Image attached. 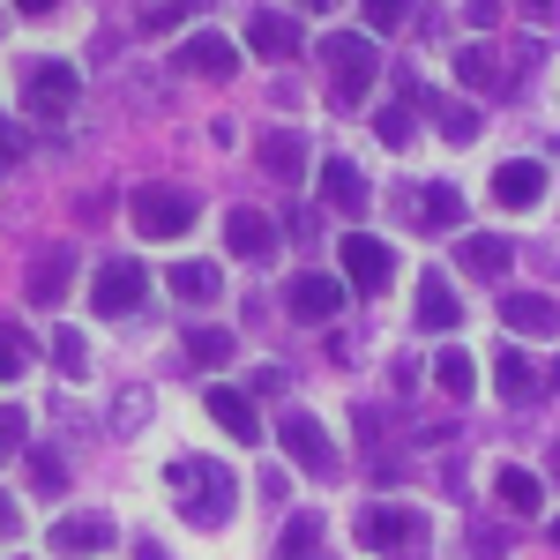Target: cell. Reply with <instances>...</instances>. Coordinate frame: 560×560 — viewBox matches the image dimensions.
Here are the masks:
<instances>
[{"label":"cell","mask_w":560,"mask_h":560,"mask_svg":"<svg viewBox=\"0 0 560 560\" xmlns=\"http://www.w3.org/2000/svg\"><path fill=\"white\" fill-rule=\"evenodd\" d=\"M284 448H292V464H306L314 478H329V471H337V456H329V433L314 427L306 411H292V419H284Z\"/></svg>","instance_id":"cell-12"},{"label":"cell","mask_w":560,"mask_h":560,"mask_svg":"<svg viewBox=\"0 0 560 560\" xmlns=\"http://www.w3.org/2000/svg\"><path fill=\"white\" fill-rule=\"evenodd\" d=\"M411 97H419L433 120H441V135H456V142H478V113L464 105V97H441L433 83H411Z\"/></svg>","instance_id":"cell-18"},{"label":"cell","mask_w":560,"mask_h":560,"mask_svg":"<svg viewBox=\"0 0 560 560\" xmlns=\"http://www.w3.org/2000/svg\"><path fill=\"white\" fill-rule=\"evenodd\" d=\"M546 382H553V388H560V366H553V374H546Z\"/></svg>","instance_id":"cell-39"},{"label":"cell","mask_w":560,"mask_h":560,"mask_svg":"<svg viewBox=\"0 0 560 560\" xmlns=\"http://www.w3.org/2000/svg\"><path fill=\"white\" fill-rule=\"evenodd\" d=\"M538 388H546V374H538L523 351H501V396H509V404H530Z\"/></svg>","instance_id":"cell-24"},{"label":"cell","mask_w":560,"mask_h":560,"mask_svg":"<svg viewBox=\"0 0 560 560\" xmlns=\"http://www.w3.org/2000/svg\"><path fill=\"white\" fill-rule=\"evenodd\" d=\"M23 366H31V337H23V329H8V382H15Z\"/></svg>","instance_id":"cell-34"},{"label":"cell","mask_w":560,"mask_h":560,"mask_svg":"<svg viewBox=\"0 0 560 560\" xmlns=\"http://www.w3.org/2000/svg\"><path fill=\"white\" fill-rule=\"evenodd\" d=\"M553 471H560V441H553Z\"/></svg>","instance_id":"cell-40"},{"label":"cell","mask_w":560,"mask_h":560,"mask_svg":"<svg viewBox=\"0 0 560 560\" xmlns=\"http://www.w3.org/2000/svg\"><path fill=\"white\" fill-rule=\"evenodd\" d=\"M553 546H560V523H553Z\"/></svg>","instance_id":"cell-41"},{"label":"cell","mask_w":560,"mask_h":560,"mask_svg":"<svg viewBox=\"0 0 560 560\" xmlns=\"http://www.w3.org/2000/svg\"><path fill=\"white\" fill-rule=\"evenodd\" d=\"M366 23L374 31H404V0H366Z\"/></svg>","instance_id":"cell-33"},{"label":"cell","mask_w":560,"mask_h":560,"mask_svg":"<svg viewBox=\"0 0 560 560\" xmlns=\"http://www.w3.org/2000/svg\"><path fill=\"white\" fill-rule=\"evenodd\" d=\"M187 351H195L202 366H224V359H232V337H224V329H195V337H187Z\"/></svg>","instance_id":"cell-32"},{"label":"cell","mask_w":560,"mask_h":560,"mask_svg":"<svg viewBox=\"0 0 560 560\" xmlns=\"http://www.w3.org/2000/svg\"><path fill=\"white\" fill-rule=\"evenodd\" d=\"M493 202H501V210H538V202H546V165H538V158L493 165Z\"/></svg>","instance_id":"cell-7"},{"label":"cell","mask_w":560,"mask_h":560,"mask_svg":"<svg viewBox=\"0 0 560 560\" xmlns=\"http://www.w3.org/2000/svg\"><path fill=\"white\" fill-rule=\"evenodd\" d=\"M433 382L448 388V396H471V388H478V366H471V351H456V345H448L441 359H433Z\"/></svg>","instance_id":"cell-26"},{"label":"cell","mask_w":560,"mask_h":560,"mask_svg":"<svg viewBox=\"0 0 560 560\" xmlns=\"http://www.w3.org/2000/svg\"><path fill=\"white\" fill-rule=\"evenodd\" d=\"M284 300H292L300 322H329V314H345V277H329V269H300Z\"/></svg>","instance_id":"cell-8"},{"label":"cell","mask_w":560,"mask_h":560,"mask_svg":"<svg viewBox=\"0 0 560 560\" xmlns=\"http://www.w3.org/2000/svg\"><path fill=\"white\" fill-rule=\"evenodd\" d=\"M456 83L501 90V52H493V45H464V52H456Z\"/></svg>","instance_id":"cell-25"},{"label":"cell","mask_w":560,"mask_h":560,"mask_svg":"<svg viewBox=\"0 0 560 560\" xmlns=\"http://www.w3.org/2000/svg\"><path fill=\"white\" fill-rule=\"evenodd\" d=\"M374 135H382L388 150H411V142H419V113H411V105H382V113H374Z\"/></svg>","instance_id":"cell-27"},{"label":"cell","mask_w":560,"mask_h":560,"mask_svg":"<svg viewBox=\"0 0 560 560\" xmlns=\"http://www.w3.org/2000/svg\"><path fill=\"white\" fill-rule=\"evenodd\" d=\"M210 419L224 433H232V441H255V404H247V396H240V388H210Z\"/></svg>","instance_id":"cell-21"},{"label":"cell","mask_w":560,"mask_h":560,"mask_svg":"<svg viewBox=\"0 0 560 560\" xmlns=\"http://www.w3.org/2000/svg\"><path fill=\"white\" fill-rule=\"evenodd\" d=\"M15 15H60V0H8Z\"/></svg>","instance_id":"cell-36"},{"label":"cell","mask_w":560,"mask_h":560,"mask_svg":"<svg viewBox=\"0 0 560 560\" xmlns=\"http://www.w3.org/2000/svg\"><path fill=\"white\" fill-rule=\"evenodd\" d=\"M247 52H261V60H292L300 52V23H284V15H247Z\"/></svg>","instance_id":"cell-15"},{"label":"cell","mask_w":560,"mask_h":560,"mask_svg":"<svg viewBox=\"0 0 560 560\" xmlns=\"http://www.w3.org/2000/svg\"><path fill=\"white\" fill-rule=\"evenodd\" d=\"M60 292H68V247H52V255L31 269V300H38V306H52Z\"/></svg>","instance_id":"cell-28"},{"label":"cell","mask_w":560,"mask_h":560,"mask_svg":"<svg viewBox=\"0 0 560 560\" xmlns=\"http://www.w3.org/2000/svg\"><path fill=\"white\" fill-rule=\"evenodd\" d=\"M456 322H464V306H456V292H448V277L427 269V277H419V329L441 337V329H456Z\"/></svg>","instance_id":"cell-17"},{"label":"cell","mask_w":560,"mask_h":560,"mask_svg":"<svg viewBox=\"0 0 560 560\" xmlns=\"http://www.w3.org/2000/svg\"><path fill=\"white\" fill-rule=\"evenodd\" d=\"M345 277L359 292H388V277H396V255H388L382 240H366V232H345Z\"/></svg>","instance_id":"cell-6"},{"label":"cell","mask_w":560,"mask_h":560,"mask_svg":"<svg viewBox=\"0 0 560 560\" xmlns=\"http://www.w3.org/2000/svg\"><path fill=\"white\" fill-rule=\"evenodd\" d=\"M224 247L247 255V261H261L269 247H277V224H269L261 210H232V217H224Z\"/></svg>","instance_id":"cell-16"},{"label":"cell","mask_w":560,"mask_h":560,"mask_svg":"<svg viewBox=\"0 0 560 560\" xmlns=\"http://www.w3.org/2000/svg\"><path fill=\"white\" fill-rule=\"evenodd\" d=\"M493 493H501V509H509V516H538V509H546V486L523 471V464H501Z\"/></svg>","instance_id":"cell-19"},{"label":"cell","mask_w":560,"mask_h":560,"mask_svg":"<svg viewBox=\"0 0 560 560\" xmlns=\"http://www.w3.org/2000/svg\"><path fill=\"white\" fill-rule=\"evenodd\" d=\"M165 493H173V509L195 530H224L232 509H240V478L224 471V464H210V456H173L165 464Z\"/></svg>","instance_id":"cell-1"},{"label":"cell","mask_w":560,"mask_h":560,"mask_svg":"<svg viewBox=\"0 0 560 560\" xmlns=\"http://www.w3.org/2000/svg\"><path fill=\"white\" fill-rule=\"evenodd\" d=\"M314 538H322V516H292V523H284V546H277V553H284V560H306V553H314Z\"/></svg>","instance_id":"cell-30"},{"label":"cell","mask_w":560,"mask_h":560,"mask_svg":"<svg viewBox=\"0 0 560 560\" xmlns=\"http://www.w3.org/2000/svg\"><path fill=\"white\" fill-rule=\"evenodd\" d=\"M113 538H120L113 516H90V509H83V516H60L52 530H45V546H52V553H105Z\"/></svg>","instance_id":"cell-10"},{"label":"cell","mask_w":560,"mask_h":560,"mask_svg":"<svg viewBox=\"0 0 560 560\" xmlns=\"http://www.w3.org/2000/svg\"><path fill=\"white\" fill-rule=\"evenodd\" d=\"M501 322H509L516 337H553V329H560V306L546 300V292H509V300H501Z\"/></svg>","instance_id":"cell-13"},{"label":"cell","mask_w":560,"mask_h":560,"mask_svg":"<svg viewBox=\"0 0 560 560\" xmlns=\"http://www.w3.org/2000/svg\"><path fill=\"white\" fill-rule=\"evenodd\" d=\"M300 8H329V0H300Z\"/></svg>","instance_id":"cell-38"},{"label":"cell","mask_w":560,"mask_h":560,"mask_svg":"<svg viewBox=\"0 0 560 560\" xmlns=\"http://www.w3.org/2000/svg\"><path fill=\"white\" fill-rule=\"evenodd\" d=\"M128 217H135L142 240H179V232L195 224V195H179V187H142Z\"/></svg>","instance_id":"cell-4"},{"label":"cell","mask_w":560,"mask_h":560,"mask_svg":"<svg viewBox=\"0 0 560 560\" xmlns=\"http://www.w3.org/2000/svg\"><path fill=\"white\" fill-rule=\"evenodd\" d=\"M509 240H493V232H471V240H464V269H471V277H501V269H509Z\"/></svg>","instance_id":"cell-23"},{"label":"cell","mask_w":560,"mask_h":560,"mask_svg":"<svg viewBox=\"0 0 560 560\" xmlns=\"http://www.w3.org/2000/svg\"><path fill=\"white\" fill-rule=\"evenodd\" d=\"M142 300H150L142 261H105V269H97V284H90V306H97V314H135Z\"/></svg>","instance_id":"cell-5"},{"label":"cell","mask_w":560,"mask_h":560,"mask_svg":"<svg viewBox=\"0 0 560 560\" xmlns=\"http://www.w3.org/2000/svg\"><path fill=\"white\" fill-rule=\"evenodd\" d=\"M179 68H187V75H217V83H232V75H240V45L232 38H217V31H202V38H187L173 52Z\"/></svg>","instance_id":"cell-9"},{"label":"cell","mask_w":560,"mask_h":560,"mask_svg":"<svg viewBox=\"0 0 560 560\" xmlns=\"http://www.w3.org/2000/svg\"><path fill=\"white\" fill-rule=\"evenodd\" d=\"M523 23H538V31H553V23H560V0H523Z\"/></svg>","instance_id":"cell-35"},{"label":"cell","mask_w":560,"mask_h":560,"mask_svg":"<svg viewBox=\"0 0 560 560\" xmlns=\"http://www.w3.org/2000/svg\"><path fill=\"white\" fill-rule=\"evenodd\" d=\"M314 179H322V202H329V210H345V217L366 210V173H359L351 158H329Z\"/></svg>","instance_id":"cell-14"},{"label":"cell","mask_w":560,"mask_h":560,"mask_svg":"<svg viewBox=\"0 0 560 560\" xmlns=\"http://www.w3.org/2000/svg\"><path fill=\"white\" fill-rule=\"evenodd\" d=\"M261 165H269L277 179H300V173H306V150H300V135H269V142H261Z\"/></svg>","instance_id":"cell-29"},{"label":"cell","mask_w":560,"mask_h":560,"mask_svg":"<svg viewBox=\"0 0 560 560\" xmlns=\"http://www.w3.org/2000/svg\"><path fill=\"white\" fill-rule=\"evenodd\" d=\"M322 68H329V97L337 105H359L366 90H374V38H359V31H337V38H322Z\"/></svg>","instance_id":"cell-2"},{"label":"cell","mask_w":560,"mask_h":560,"mask_svg":"<svg viewBox=\"0 0 560 560\" xmlns=\"http://www.w3.org/2000/svg\"><path fill=\"white\" fill-rule=\"evenodd\" d=\"M419 224H427V232H456V224H464V195H456V187H427V195H419Z\"/></svg>","instance_id":"cell-22"},{"label":"cell","mask_w":560,"mask_h":560,"mask_svg":"<svg viewBox=\"0 0 560 560\" xmlns=\"http://www.w3.org/2000/svg\"><path fill=\"white\" fill-rule=\"evenodd\" d=\"M23 83H31V105H38L45 120H60V113L75 105V68H68V60H38Z\"/></svg>","instance_id":"cell-11"},{"label":"cell","mask_w":560,"mask_h":560,"mask_svg":"<svg viewBox=\"0 0 560 560\" xmlns=\"http://www.w3.org/2000/svg\"><path fill=\"white\" fill-rule=\"evenodd\" d=\"M464 15H471V23H493V15H501V0H464Z\"/></svg>","instance_id":"cell-37"},{"label":"cell","mask_w":560,"mask_h":560,"mask_svg":"<svg viewBox=\"0 0 560 560\" xmlns=\"http://www.w3.org/2000/svg\"><path fill=\"white\" fill-rule=\"evenodd\" d=\"M165 284H173L187 306H202V300L224 292V269H217V261H173V269H165Z\"/></svg>","instance_id":"cell-20"},{"label":"cell","mask_w":560,"mask_h":560,"mask_svg":"<svg viewBox=\"0 0 560 560\" xmlns=\"http://www.w3.org/2000/svg\"><path fill=\"white\" fill-rule=\"evenodd\" d=\"M359 546L419 560L427 553V516H419V509H366V516H359Z\"/></svg>","instance_id":"cell-3"},{"label":"cell","mask_w":560,"mask_h":560,"mask_svg":"<svg viewBox=\"0 0 560 560\" xmlns=\"http://www.w3.org/2000/svg\"><path fill=\"white\" fill-rule=\"evenodd\" d=\"M52 359H60V374H75V382L90 374V351H83V337H75V329H60V337H52Z\"/></svg>","instance_id":"cell-31"}]
</instances>
